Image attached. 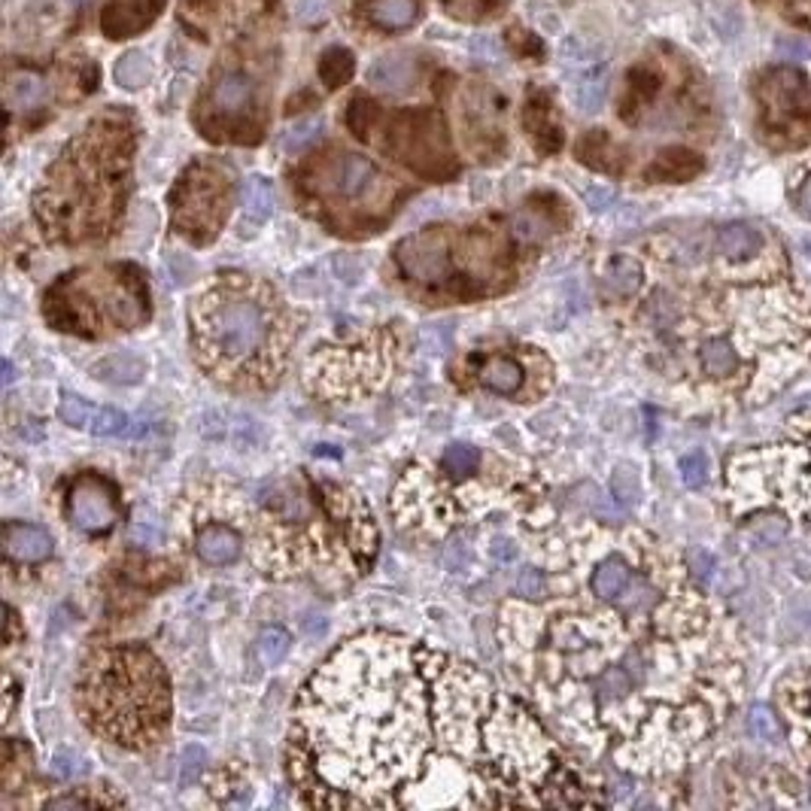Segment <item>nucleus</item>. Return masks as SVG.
<instances>
[{
	"mask_svg": "<svg viewBox=\"0 0 811 811\" xmlns=\"http://www.w3.org/2000/svg\"><path fill=\"white\" fill-rule=\"evenodd\" d=\"M13 377H15V374H13V362H7V365H3V384L10 386V384H13Z\"/></svg>",
	"mask_w": 811,
	"mask_h": 811,
	"instance_id": "nucleus-47",
	"label": "nucleus"
},
{
	"mask_svg": "<svg viewBox=\"0 0 811 811\" xmlns=\"http://www.w3.org/2000/svg\"><path fill=\"white\" fill-rule=\"evenodd\" d=\"M748 733L760 741H778L782 724H778V717H775V712L768 705H754L748 712Z\"/></svg>",
	"mask_w": 811,
	"mask_h": 811,
	"instance_id": "nucleus-32",
	"label": "nucleus"
},
{
	"mask_svg": "<svg viewBox=\"0 0 811 811\" xmlns=\"http://www.w3.org/2000/svg\"><path fill=\"white\" fill-rule=\"evenodd\" d=\"M699 171H702V158L697 153H690V149H678L675 146V149H666L663 156L656 158L647 177L651 180H666V183H681V180L697 177Z\"/></svg>",
	"mask_w": 811,
	"mask_h": 811,
	"instance_id": "nucleus-20",
	"label": "nucleus"
},
{
	"mask_svg": "<svg viewBox=\"0 0 811 811\" xmlns=\"http://www.w3.org/2000/svg\"><path fill=\"white\" fill-rule=\"evenodd\" d=\"M614 156H617V149L605 134H590L578 146V158L590 168H596V171H620V161Z\"/></svg>",
	"mask_w": 811,
	"mask_h": 811,
	"instance_id": "nucleus-27",
	"label": "nucleus"
},
{
	"mask_svg": "<svg viewBox=\"0 0 811 811\" xmlns=\"http://www.w3.org/2000/svg\"><path fill=\"white\" fill-rule=\"evenodd\" d=\"M131 541L134 544H158L161 541V529H156L153 523H134L131 526Z\"/></svg>",
	"mask_w": 811,
	"mask_h": 811,
	"instance_id": "nucleus-41",
	"label": "nucleus"
},
{
	"mask_svg": "<svg viewBox=\"0 0 811 811\" xmlns=\"http://www.w3.org/2000/svg\"><path fill=\"white\" fill-rule=\"evenodd\" d=\"M7 644H15V632H19V617H15L13 608H7Z\"/></svg>",
	"mask_w": 811,
	"mask_h": 811,
	"instance_id": "nucleus-46",
	"label": "nucleus"
},
{
	"mask_svg": "<svg viewBox=\"0 0 811 811\" xmlns=\"http://www.w3.org/2000/svg\"><path fill=\"white\" fill-rule=\"evenodd\" d=\"M243 538L228 523H204L195 532V554L207 566H231L241 559Z\"/></svg>",
	"mask_w": 811,
	"mask_h": 811,
	"instance_id": "nucleus-13",
	"label": "nucleus"
},
{
	"mask_svg": "<svg viewBox=\"0 0 811 811\" xmlns=\"http://www.w3.org/2000/svg\"><path fill=\"white\" fill-rule=\"evenodd\" d=\"M353 71H356V61L343 46H331L326 56L319 58V76L328 88H341L343 83H350Z\"/></svg>",
	"mask_w": 811,
	"mask_h": 811,
	"instance_id": "nucleus-28",
	"label": "nucleus"
},
{
	"mask_svg": "<svg viewBox=\"0 0 811 811\" xmlns=\"http://www.w3.org/2000/svg\"><path fill=\"white\" fill-rule=\"evenodd\" d=\"M3 544H7V554L13 556L15 562H44V559L52 556V535L44 526H34V523L10 520L3 526Z\"/></svg>",
	"mask_w": 811,
	"mask_h": 811,
	"instance_id": "nucleus-14",
	"label": "nucleus"
},
{
	"mask_svg": "<svg viewBox=\"0 0 811 811\" xmlns=\"http://www.w3.org/2000/svg\"><path fill=\"white\" fill-rule=\"evenodd\" d=\"M441 469L450 477H469L481 469V450L471 444H450L441 453Z\"/></svg>",
	"mask_w": 811,
	"mask_h": 811,
	"instance_id": "nucleus-31",
	"label": "nucleus"
},
{
	"mask_svg": "<svg viewBox=\"0 0 811 811\" xmlns=\"http://www.w3.org/2000/svg\"><path fill=\"white\" fill-rule=\"evenodd\" d=\"M256 104V80L243 71H228L216 76L210 86V107L222 119H241Z\"/></svg>",
	"mask_w": 811,
	"mask_h": 811,
	"instance_id": "nucleus-11",
	"label": "nucleus"
},
{
	"mask_svg": "<svg viewBox=\"0 0 811 811\" xmlns=\"http://www.w3.org/2000/svg\"><path fill=\"white\" fill-rule=\"evenodd\" d=\"M241 234H253L258 226H265L274 214V185L265 177H250L241 189Z\"/></svg>",
	"mask_w": 811,
	"mask_h": 811,
	"instance_id": "nucleus-15",
	"label": "nucleus"
},
{
	"mask_svg": "<svg viewBox=\"0 0 811 811\" xmlns=\"http://www.w3.org/2000/svg\"><path fill=\"white\" fill-rule=\"evenodd\" d=\"M134 134L129 119H92L52 161L34 195V214L46 238L61 246L107 241L125 210Z\"/></svg>",
	"mask_w": 811,
	"mask_h": 811,
	"instance_id": "nucleus-3",
	"label": "nucleus"
},
{
	"mask_svg": "<svg viewBox=\"0 0 811 811\" xmlns=\"http://www.w3.org/2000/svg\"><path fill=\"white\" fill-rule=\"evenodd\" d=\"M605 286L612 289L614 295H636L641 286V268L639 262H632V258H614L612 268L605 274Z\"/></svg>",
	"mask_w": 811,
	"mask_h": 811,
	"instance_id": "nucleus-30",
	"label": "nucleus"
},
{
	"mask_svg": "<svg viewBox=\"0 0 811 811\" xmlns=\"http://www.w3.org/2000/svg\"><path fill=\"white\" fill-rule=\"evenodd\" d=\"M489 554L496 556L498 562H511V559H517V547H513V541L498 538L496 544L489 547Z\"/></svg>",
	"mask_w": 811,
	"mask_h": 811,
	"instance_id": "nucleus-44",
	"label": "nucleus"
},
{
	"mask_svg": "<svg viewBox=\"0 0 811 811\" xmlns=\"http://www.w3.org/2000/svg\"><path fill=\"white\" fill-rule=\"evenodd\" d=\"M612 201H614L612 189H590V192H586V204H590L593 210H605Z\"/></svg>",
	"mask_w": 811,
	"mask_h": 811,
	"instance_id": "nucleus-43",
	"label": "nucleus"
},
{
	"mask_svg": "<svg viewBox=\"0 0 811 811\" xmlns=\"http://www.w3.org/2000/svg\"><path fill=\"white\" fill-rule=\"evenodd\" d=\"M165 0H110L104 10V34L122 40L134 37L137 31L149 28V22L161 13Z\"/></svg>",
	"mask_w": 811,
	"mask_h": 811,
	"instance_id": "nucleus-12",
	"label": "nucleus"
},
{
	"mask_svg": "<svg viewBox=\"0 0 811 811\" xmlns=\"http://www.w3.org/2000/svg\"><path fill=\"white\" fill-rule=\"evenodd\" d=\"M192 353L231 389H265L280 380L292 341L283 299L246 274H219L189 307Z\"/></svg>",
	"mask_w": 811,
	"mask_h": 811,
	"instance_id": "nucleus-2",
	"label": "nucleus"
},
{
	"mask_svg": "<svg viewBox=\"0 0 811 811\" xmlns=\"http://www.w3.org/2000/svg\"><path fill=\"white\" fill-rule=\"evenodd\" d=\"M612 489L620 505H632L639 498V477H636V471L629 469V465H620V469L614 471Z\"/></svg>",
	"mask_w": 811,
	"mask_h": 811,
	"instance_id": "nucleus-36",
	"label": "nucleus"
},
{
	"mask_svg": "<svg viewBox=\"0 0 811 811\" xmlns=\"http://www.w3.org/2000/svg\"><path fill=\"white\" fill-rule=\"evenodd\" d=\"M699 362H702L705 374H712V377H729V374H736V368H739L736 350H733V343L724 341V338H714V341L702 343Z\"/></svg>",
	"mask_w": 811,
	"mask_h": 811,
	"instance_id": "nucleus-25",
	"label": "nucleus"
},
{
	"mask_svg": "<svg viewBox=\"0 0 811 811\" xmlns=\"http://www.w3.org/2000/svg\"><path fill=\"white\" fill-rule=\"evenodd\" d=\"M231 214V173L219 161H195L171 192V219L177 234L195 246H207Z\"/></svg>",
	"mask_w": 811,
	"mask_h": 811,
	"instance_id": "nucleus-7",
	"label": "nucleus"
},
{
	"mask_svg": "<svg viewBox=\"0 0 811 811\" xmlns=\"http://www.w3.org/2000/svg\"><path fill=\"white\" fill-rule=\"evenodd\" d=\"M368 19L389 31L411 28L416 19V0H371Z\"/></svg>",
	"mask_w": 811,
	"mask_h": 811,
	"instance_id": "nucleus-24",
	"label": "nucleus"
},
{
	"mask_svg": "<svg viewBox=\"0 0 811 811\" xmlns=\"http://www.w3.org/2000/svg\"><path fill=\"white\" fill-rule=\"evenodd\" d=\"M717 250L726 258H751L763 250V234L748 222H729L717 231Z\"/></svg>",
	"mask_w": 811,
	"mask_h": 811,
	"instance_id": "nucleus-21",
	"label": "nucleus"
},
{
	"mask_svg": "<svg viewBox=\"0 0 811 811\" xmlns=\"http://www.w3.org/2000/svg\"><path fill=\"white\" fill-rule=\"evenodd\" d=\"M544 586H547V578L535 566H526V569H520V574H517V593H520V598L541 596Z\"/></svg>",
	"mask_w": 811,
	"mask_h": 811,
	"instance_id": "nucleus-37",
	"label": "nucleus"
},
{
	"mask_svg": "<svg viewBox=\"0 0 811 811\" xmlns=\"http://www.w3.org/2000/svg\"><path fill=\"white\" fill-rule=\"evenodd\" d=\"M806 98V83L797 71H772L763 80V100L772 113H794Z\"/></svg>",
	"mask_w": 811,
	"mask_h": 811,
	"instance_id": "nucleus-16",
	"label": "nucleus"
},
{
	"mask_svg": "<svg viewBox=\"0 0 811 811\" xmlns=\"http://www.w3.org/2000/svg\"><path fill=\"white\" fill-rule=\"evenodd\" d=\"M289 782L323 809L562 806L538 717L481 666L392 632L343 641L301 687Z\"/></svg>",
	"mask_w": 811,
	"mask_h": 811,
	"instance_id": "nucleus-1",
	"label": "nucleus"
},
{
	"mask_svg": "<svg viewBox=\"0 0 811 811\" xmlns=\"http://www.w3.org/2000/svg\"><path fill=\"white\" fill-rule=\"evenodd\" d=\"M602 95H605V86L602 80H593V83H584V88L578 92V107L586 110V113H596L602 107Z\"/></svg>",
	"mask_w": 811,
	"mask_h": 811,
	"instance_id": "nucleus-40",
	"label": "nucleus"
},
{
	"mask_svg": "<svg viewBox=\"0 0 811 811\" xmlns=\"http://www.w3.org/2000/svg\"><path fill=\"white\" fill-rule=\"evenodd\" d=\"M68 517L88 535H104L119 523V489L98 471L76 474L68 486Z\"/></svg>",
	"mask_w": 811,
	"mask_h": 811,
	"instance_id": "nucleus-8",
	"label": "nucleus"
},
{
	"mask_svg": "<svg viewBox=\"0 0 811 811\" xmlns=\"http://www.w3.org/2000/svg\"><path fill=\"white\" fill-rule=\"evenodd\" d=\"M76 712L100 739L129 751H146L171 729L168 671L141 641L104 644L83 659Z\"/></svg>",
	"mask_w": 811,
	"mask_h": 811,
	"instance_id": "nucleus-4",
	"label": "nucleus"
},
{
	"mask_svg": "<svg viewBox=\"0 0 811 811\" xmlns=\"http://www.w3.org/2000/svg\"><path fill=\"white\" fill-rule=\"evenodd\" d=\"M143 374H146V362L141 356H134V353H113V356L100 359L95 365V377L116 386L141 384Z\"/></svg>",
	"mask_w": 811,
	"mask_h": 811,
	"instance_id": "nucleus-22",
	"label": "nucleus"
},
{
	"mask_svg": "<svg viewBox=\"0 0 811 811\" xmlns=\"http://www.w3.org/2000/svg\"><path fill=\"white\" fill-rule=\"evenodd\" d=\"M632 584V569L624 556H608L602 559L596 569H593V578H590V593L602 602H614L620 596L627 586Z\"/></svg>",
	"mask_w": 811,
	"mask_h": 811,
	"instance_id": "nucleus-17",
	"label": "nucleus"
},
{
	"mask_svg": "<svg viewBox=\"0 0 811 811\" xmlns=\"http://www.w3.org/2000/svg\"><path fill=\"white\" fill-rule=\"evenodd\" d=\"M371 86H377L380 92L389 95H401L408 92L413 83V68L404 56H384L380 61H374V68L368 71Z\"/></svg>",
	"mask_w": 811,
	"mask_h": 811,
	"instance_id": "nucleus-19",
	"label": "nucleus"
},
{
	"mask_svg": "<svg viewBox=\"0 0 811 811\" xmlns=\"http://www.w3.org/2000/svg\"><path fill=\"white\" fill-rule=\"evenodd\" d=\"M46 98V83L37 73L22 71L7 80V107L13 110H31Z\"/></svg>",
	"mask_w": 811,
	"mask_h": 811,
	"instance_id": "nucleus-23",
	"label": "nucleus"
},
{
	"mask_svg": "<svg viewBox=\"0 0 811 811\" xmlns=\"http://www.w3.org/2000/svg\"><path fill=\"white\" fill-rule=\"evenodd\" d=\"M690 566H693V571H697L699 578H712L714 556L705 554V550H693V554H690Z\"/></svg>",
	"mask_w": 811,
	"mask_h": 811,
	"instance_id": "nucleus-42",
	"label": "nucleus"
},
{
	"mask_svg": "<svg viewBox=\"0 0 811 811\" xmlns=\"http://www.w3.org/2000/svg\"><path fill=\"white\" fill-rule=\"evenodd\" d=\"M797 207H799V214L809 216V219H811V177H809V180H806V183L799 185Z\"/></svg>",
	"mask_w": 811,
	"mask_h": 811,
	"instance_id": "nucleus-45",
	"label": "nucleus"
},
{
	"mask_svg": "<svg viewBox=\"0 0 811 811\" xmlns=\"http://www.w3.org/2000/svg\"><path fill=\"white\" fill-rule=\"evenodd\" d=\"M153 80V61L143 52H125L116 61V86L137 92V88L149 86Z\"/></svg>",
	"mask_w": 811,
	"mask_h": 811,
	"instance_id": "nucleus-26",
	"label": "nucleus"
},
{
	"mask_svg": "<svg viewBox=\"0 0 811 811\" xmlns=\"http://www.w3.org/2000/svg\"><path fill=\"white\" fill-rule=\"evenodd\" d=\"M46 323L80 338H110L149 319V283L129 262L61 274L44 295Z\"/></svg>",
	"mask_w": 811,
	"mask_h": 811,
	"instance_id": "nucleus-6",
	"label": "nucleus"
},
{
	"mask_svg": "<svg viewBox=\"0 0 811 811\" xmlns=\"http://www.w3.org/2000/svg\"><path fill=\"white\" fill-rule=\"evenodd\" d=\"M319 195H328L335 201H365L380 198L384 189V173L377 171V165L356 153H343L326 161L323 168V180L316 183Z\"/></svg>",
	"mask_w": 811,
	"mask_h": 811,
	"instance_id": "nucleus-9",
	"label": "nucleus"
},
{
	"mask_svg": "<svg viewBox=\"0 0 811 811\" xmlns=\"http://www.w3.org/2000/svg\"><path fill=\"white\" fill-rule=\"evenodd\" d=\"M319 131H323V122L319 119H307V122H295L292 129L283 134V149L286 153H301L304 146H311V143L319 137Z\"/></svg>",
	"mask_w": 811,
	"mask_h": 811,
	"instance_id": "nucleus-33",
	"label": "nucleus"
},
{
	"mask_svg": "<svg viewBox=\"0 0 811 811\" xmlns=\"http://www.w3.org/2000/svg\"><path fill=\"white\" fill-rule=\"evenodd\" d=\"M523 380H526V374L517 359L493 356L481 365V384L498 396H517L523 389Z\"/></svg>",
	"mask_w": 811,
	"mask_h": 811,
	"instance_id": "nucleus-18",
	"label": "nucleus"
},
{
	"mask_svg": "<svg viewBox=\"0 0 811 811\" xmlns=\"http://www.w3.org/2000/svg\"><path fill=\"white\" fill-rule=\"evenodd\" d=\"M751 529H754V535H760V541H768V544H775V541H782L784 535H787V523H784L782 517H763V520H754Z\"/></svg>",
	"mask_w": 811,
	"mask_h": 811,
	"instance_id": "nucleus-38",
	"label": "nucleus"
},
{
	"mask_svg": "<svg viewBox=\"0 0 811 811\" xmlns=\"http://www.w3.org/2000/svg\"><path fill=\"white\" fill-rule=\"evenodd\" d=\"M86 760L83 756H76V754H58L56 760H52V772H56L58 778H76V775H86Z\"/></svg>",
	"mask_w": 811,
	"mask_h": 811,
	"instance_id": "nucleus-39",
	"label": "nucleus"
},
{
	"mask_svg": "<svg viewBox=\"0 0 811 811\" xmlns=\"http://www.w3.org/2000/svg\"><path fill=\"white\" fill-rule=\"evenodd\" d=\"M709 471H712V465H709V456L702 453V450H693V453H687L681 459V481L690 486V489L705 486Z\"/></svg>",
	"mask_w": 811,
	"mask_h": 811,
	"instance_id": "nucleus-34",
	"label": "nucleus"
},
{
	"mask_svg": "<svg viewBox=\"0 0 811 811\" xmlns=\"http://www.w3.org/2000/svg\"><path fill=\"white\" fill-rule=\"evenodd\" d=\"M396 268L416 292L435 299L471 301L513 283L508 250L484 231H416L396 246Z\"/></svg>",
	"mask_w": 811,
	"mask_h": 811,
	"instance_id": "nucleus-5",
	"label": "nucleus"
},
{
	"mask_svg": "<svg viewBox=\"0 0 811 811\" xmlns=\"http://www.w3.org/2000/svg\"><path fill=\"white\" fill-rule=\"evenodd\" d=\"M204 763H207V751L201 745H189L180 756V784L183 787L195 784V778L204 772Z\"/></svg>",
	"mask_w": 811,
	"mask_h": 811,
	"instance_id": "nucleus-35",
	"label": "nucleus"
},
{
	"mask_svg": "<svg viewBox=\"0 0 811 811\" xmlns=\"http://www.w3.org/2000/svg\"><path fill=\"white\" fill-rule=\"evenodd\" d=\"M289 647H292V636L283 627H268L258 632L256 656L262 666H268V669L280 666L289 654Z\"/></svg>",
	"mask_w": 811,
	"mask_h": 811,
	"instance_id": "nucleus-29",
	"label": "nucleus"
},
{
	"mask_svg": "<svg viewBox=\"0 0 811 811\" xmlns=\"http://www.w3.org/2000/svg\"><path fill=\"white\" fill-rule=\"evenodd\" d=\"M58 416L68 426L83 428L88 435H100V438H141L146 432V423L131 420L129 413L116 411V408H98L73 392H61Z\"/></svg>",
	"mask_w": 811,
	"mask_h": 811,
	"instance_id": "nucleus-10",
	"label": "nucleus"
}]
</instances>
